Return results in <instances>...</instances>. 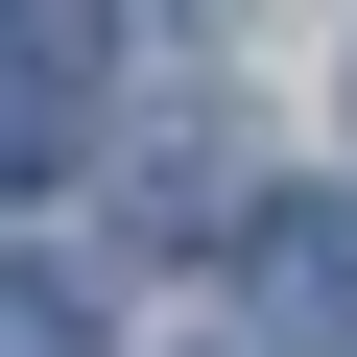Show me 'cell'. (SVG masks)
<instances>
[{
	"label": "cell",
	"instance_id": "obj_1",
	"mask_svg": "<svg viewBox=\"0 0 357 357\" xmlns=\"http://www.w3.org/2000/svg\"><path fill=\"white\" fill-rule=\"evenodd\" d=\"M238 286H262V357L286 333H357V191H262L238 215Z\"/></svg>",
	"mask_w": 357,
	"mask_h": 357
},
{
	"label": "cell",
	"instance_id": "obj_2",
	"mask_svg": "<svg viewBox=\"0 0 357 357\" xmlns=\"http://www.w3.org/2000/svg\"><path fill=\"white\" fill-rule=\"evenodd\" d=\"M0 72H48V96H96V72H119V0H0Z\"/></svg>",
	"mask_w": 357,
	"mask_h": 357
},
{
	"label": "cell",
	"instance_id": "obj_3",
	"mask_svg": "<svg viewBox=\"0 0 357 357\" xmlns=\"http://www.w3.org/2000/svg\"><path fill=\"white\" fill-rule=\"evenodd\" d=\"M0 357H96V286H48V262H0Z\"/></svg>",
	"mask_w": 357,
	"mask_h": 357
}]
</instances>
